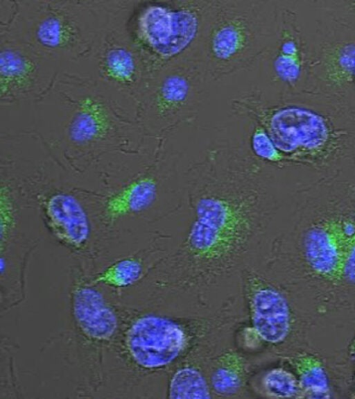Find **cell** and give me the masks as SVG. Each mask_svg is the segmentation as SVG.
Masks as SVG:
<instances>
[{
	"mask_svg": "<svg viewBox=\"0 0 355 399\" xmlns=\"http://www.w3.org/2000/svg\"><path fill=\"white\" fill-rule=\"evenodd\" d=\"M246 364L236 351L227 350L216 360L210 376V385L220 396H230L239 393L246 379Z\"/></svg>",
	"mask_w": 355,
	"mask_h": 399,
	"instance_id": "2e32d148",
	"label": "cell"
},
{
	"mask_svg": "<svg viewBox=\"0 0 355 399\" xmlns=\"http://www.w3.org/2000/svg\"><path fill=\"white\" fill-rule=\"evenodd\" d=\"M158 187L157 179L151 174L133 180L107 199L104 209L106 219L114 221L147 210L157 198Z\"/></svg>",
	"mask_w": 355,
	"mask_h": 399,
	"instance_id": "5bb4252c",
	"label": "cell"
},
{
	"mask_svg": "<svg viewBox=\"0 0 355 399\" xmlns=\"http://www.w3.org/2000/svg\"><path fill=\"white\" fill-rule=\"evenodd\" d=\"M349 352L352 354H355V338L353 339V341L350 345Z\"/></svg>",
	"mask_w": 355,
	"mask_h": 399,
	"instance_id": "cb8c5ba5",
	"label": "cell"
},
{
	"mask_svg": "<svg viewBox=\"0 0 355 399\" xmlns=\"http://www.w3.org/2000/svg\"><path fill=\"white\" fill-rule=\"evenodd\" d=\"M60 72L56 61L0 35V105L35 104Z\"/></svg>",
	"mask_w": 355,
	"mask_h": 399,
	"instance_id": "9c48e42d",
	"label": "cell"
},
{
	"mask_svg": "<svg viewBox=\"0 0 355 399\" xmlns=\"http://www.w3.org/2000/svg\"><path fill=\"white\" fill-rule=\"evenodd\" d=\"M242 277L254 331L267 343L277 345L284 342L292 325L287 300L266 278L253 269H245Z\"/></svg>",
	"mask_w": 355,
	"mask_h": 399,
	"instance_id": "8fae6325",
	"label": "cell"
},
{
	"mask_svg": "<svg viewBox=\"0 0 355 399\" xmlns=\"http://www.w3.org/2000/svg\"><path fill=\"white\" fill-rule=\"evenodd\" d=\"M278 26L272 1L216 0L198 60L212 79L236 72L264 56Z\"/></svg>",
	"mask_w": 355,
	"mask_h": 399,
	"instance_id": "277c9868",
	"label": "cell"
},
{
	"mask_svg": "<svg viewBox=\"0 0 355 399\" xmlns=\"http://www.w3.org/2000/svg\"><path fill=\"white\" fill-rule=\"evenodd\" d=\"M186 183L191 221L167 261L172 285L205 286L243 273L277 210L268 165L239 148L218 147L189 169Z\"/></svg>",
	"mask_w": 355,
	"mask_h": 399,
	"instance_id": "6da1fadb",
	"label": "cell"
},
{
	"mask_svg": "<svg viewBox=\"0 0 355 399\" xmlns=\"http://www.w3.org/2000/svg\"><path fill=\"white\" fill-rule=\"evenodd\" d=\"M216 0H139L133 38L149 75L179 61L198 60Z\"/></svg>",
	"mask_w": 355,
	"mask_h": 399,
	"instance_id": "5b68a950",
	"label": "cell"
},
{
	"mask_svg": "<svg viewBox=\"0 0 355 399\" xmlns=\"http://www.w3.org/2000/svg\"><path fill=\"white\" fill-rule=\"evenodd\" d=\"M73 312L80 331L96 341L110 339L115 332L117 319L102 295L87 286H77L72 294Z\"/></svg>",
	"mask_w": 355,
	"mask_h": 399,
	"instance_id": "4fadbf2b",
	"label": "cell"
},
{
	"mask_svg": "<svg viewBox=\"0 0 355 399\" xmlns=\"http://www.w3.org/2000/svg\"><path fill=\"white\" fill-rule=\"evenodd\" d=\"M35 121L58 130L60 140L86 151L118 141L141 124L136 98L98 80L60 72L36 101Z\"/></svg>",
	"mask_w": 355,
	"mask_h": 399,
	"instance_id": "3957f363",
	"label": "cell"
},
{
	"mask_svg": "<svg viewBox=\"0 0 355 399\" xmlns=\"http://www.w3.org/2000/svg\"><path fill=\"white\" fill-rule=\"evenodd\" d=\"M128 0H0V35L76 73L98 49Z\"/></svg>",
	"mask_w": 355,
	"mask_h": 399,
	"instance_id": "7a4b0ae2",
	"label": "cell"
},
{
	"mask_svg": "<svg viewBox=\"0 0 355 399\" xmlns=\"http://www.w3.org/2000/svg\"><path fill=\"white\" fill-rule=\"evenodd\" d=\"M334 71L342 80L355 76V46L342 47L334 59Z\"/></svg>",
	"mask_w": 355,
	"mask_h": 399,
	"instance_id": "7402d4cb",
	"label": "cell"
},
{
	"mask_svg": "<svg viewBox=\"0 0 355 399\" xmlns=\"http://www.w3.org/2000/svg\"><path fill=\"white\" fill-rule=\"evenodd\" d=\"M143 270L141 262L133 257L117 261L99 274L94 282L113 287H126L136 282Z\"/></svg>",
	"mask_w": 355,
	"mask_h": 399,
	"instance_id": "ffe728a7",
	"label": "cell"
},
{
	"mask_svg": "<svg viewBox=\"0 0 355 399\" xmlns=\"http://www.w3.org/2000/svg\"><path fill=\"white\" fill-rule=\"evenodd\" d=\"M264 393L272 398H300L297 378L288 371L277 368L269 371L262 379Z\"/></svg>",
	"mask_w": 355,
	"mask_h": 399,
	"instance_id": "d6986e66",
	"label": "cell"
},
{
	"mask_svg": "<svg viewBox=\"0 0 355 399\" xmlns=\"http://www.w3.org/2000/svg\"><path fill=\"white\" fill-rule=\"evenodd\" d=\"M1 242L6 239L15 226V213L11 196L8 189L1 187L0 206Z\"/></svg>",
	"mask_w": 355,
	"mask_h": 399,
	"instance_id": "603a6c76",
	"label": "cell"
},
{
	"mask_svg": "<svg viewBox=\"0 0 355 399\" xmlns=\"http://www.w3.org/2000/svg\"><path fill=\"white\" fill-rule=\"evenodd\" d=\"M42 212L48 229L61 244L73 249H80L87 244L90 223L75 196L66 192L55 193L44 201Z\"/></svg>",
	"mask_w": 355,
	"mask_h": 399,
	"instance_id": "7c38bea8",
	"label": "cell"
},
{
	"mask_svg": "<svg viewBox=\"0 0 355 399\" xmlns=\"http://www.w3.org/2000/svg\"><path fill=\"white\" fill-rule=\"evenodd\" d=\"M168 398H210L209 387L202 372L192 366H185L172 376L168 388Z\"/></svg>",
	"mask_w": 355,
	"mask_h": 399,
	"instance_id": "ac0fdd59",
	"label": "cell"
},
{
	"mask_svg": "<svg viewBox=\"0 0 355 399\" xmlns=\"http://www.w3.org/2000/svg\"><path fill=\"white\" fill-rule=\"evenodd\" d=\"M251 146L254 156L266 163H278L284 160L266 131L260 125L253 131Z\"/></svg>",
	"mask_w": 355,
	"mask_h": 399,
	"instance_id": "44dd1931",
	"label": "cell"
},
{
	"mask_svg": "<svg viewBox=\"0 0 355 399\" xmlns=\"http://www.w3.org/2000/svg\"><path fill=\"white\" fill-rule=\"evenodd\" d=\"M260 126L286 161L318 164L341 148L342 133L329 117L304 105H277L266 111Z\"/></svg>",
	"mask_w": 355,
	"mask_h": 399,
	"instance_id": "52a82bcc",
	"label": "cell"
},
{
	"mask_svg": "<svg viewBox=\"0 0 355 399\" xmlns=\"http://www.w3.org/2000/svg\"><path fill=\"white\" fill-rule=\"evenodd\" d=\"M297 375L300 395L308 398H329V384L319 359L309 354H300L292 360Z\"/></svg>",
	"mask_w": 355,
	"mask_h": 399,
	"instance_id": "e0dca14e",
	"label": "cell"
},
{
	"mask_svg": "<svg viewBox=\"0 0 355 399\" xmlns=\"http://www.w3.org/2000/svg\"><path fill=\"white\" fill-rule=\"evenodd\" d=\"M192 333L187 325L175 319L146 315L136 320L128 330L126 346L139 367L161 369L185 353Z\"/></svg>",
	"mask_w": 355,
	"mask_h": 399,
	"instance_id": "30bf717a",
	"label": "cell"
},
{
	"mask_svg": "<svg viewBox=\"0 0 355 399\" xmlns=\"http://www.w3.org/2000/svg\"><path fill=\"white\" fill-rule=\"evenodd\" d=\"M207 78L203 65L195 60L179 61L151 73L137 98L141 124L162 133L191 118L203 99Z\"/></svg>",
	"mask_w": 355,
	"mask_h": 399,
	"instance_id": "8992f818",
	"label": "cell"
},
{
	"mask_svg": "<svg viewBox=\"0 0 355 399\" xmlns=\"http://www.w3.org/2000/svg\"><path fill=\"white\" fill-rule=\"evenodd\" d=\"M139 1H128L92 58L73 74L101 81L137 100L149 76L130 28Z\"/></svg>",
	"mask_w": 355,
	"mask_h": 399,
	"instance_id": "ba28073f",
	"label": "cell"
},
{
	"mask_svg": "<svg viewBox=\"0 0 355 399\" xmlns=\"http://www.w3.org/2000/svg\"><path fill=\"white\" fill-rule=\"evenodd\" d=\"M267 56L269 73L276 82L294 86L301 72V58L298 42L291 33L279 35L264 56Z\"/></svg>",
	"mask_w": 355,
	"mask_h": 399,
	"instance_id": "9a60e30c",
	"label": "cell"
}]
</instances>
